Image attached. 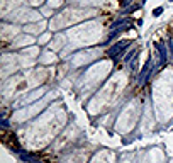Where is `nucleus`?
I'll return each mask as SVG.
<instances>
[]
</instances>
